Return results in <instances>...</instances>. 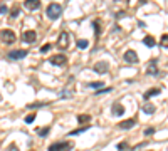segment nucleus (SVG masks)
<instances>
[{
	"instance_id": "f257e3e1",
	"label": "nucleus",
	"mask_w": 168,
	"mask_h": 151,
	"mask_svg": "<svg viewBox=\"0 0 168 151\" xmlns=\"http://www.w3.org/2000/svg\"><path fill=\"white\" fill-rule=\"evenodd\" d=\"M46 13H47V17H49L50 20H56V19H59L61 13H62V5H61V4H50V5H47Z\"/></svg>"
},
{
	"instance_id": "f03ea898",
	"label": "nucleus",
	"mask_w": 168,
	"mask_h": 151,
	"mask_svg": "<svg viewBox=\"0 0 168 151\" xmlns=\"http://www.w3.org/2000/svg\"><path fill=\"white\" fill-rule=\"evenodd\" d=\"M74 148V143L72 141H57L52 143L49 146V151H69Z\"/></svg>"
},
{
	"instance_id": "7ed1b4c3",
	"label": "nucleus",
	"mask_w": 168,
	"mask_h": 151,
	"mask_svg": "<svg viewBox=\"0 0 168 151\" xmlns=\"http://www.w3.org/2000/svg\"><path fill=\"white\" fill-rule=\"evenodd\" d=\"M0 40L4 42L5 46H10L17 40V35L14 34V30H8V29H4L0 32Z\"/></svg>"
},
{
	"instance_id": "20e7f679",
	"label": "nucleus",
	"mask_w": 168,
	"mask_h": 151,
	"mask_svg": "<svg viewBox=\"0 0 168 151\" xmlns=\"http://www.w3.org/2000/svg\"><path fill=\"white\" fill-rule=\"evenodd\" d=\"M69 34L66 32V30H62V32L59 34V39H57V44H56V47L57 49H61V50H64V49H67L69 47Z\"/></svg>"
},
{
	"instance_id": "39448f33",
	"label": "nucleus",
	"mask_w": 168,
	"mask_h": 151,
	"mask_svg": "<svg viewBox=\"0 0 168 151\" xmlns=\"http://www.w3.org/2000/svg\"><path fill=\"white\" fill-rule=\"evenodd\" d=\"M74 96V84H69V87H64V89H61V92H59V97L61 99H71V97Z\"/></svg>"
},
{
	"instance_id": "423d86ee",
	"label": "nucleus",
	"mask_w": 168,
	"mask_h": 151,
	"mask_svg": "<svg viewBox=\"0 0 168 151\" xmlns=\"http://www.w3.org/2000/svg\"><path fill=\"white\" fill-rule=\"evenodd\" d=\"M123 59H124L126 62H130V64H138L140 62V57H138V54L134 52V50H126L124 52V55H123Z\"/></svg>"
},
{
	"instance_id": "0eeeda50",
	"label": "nucleus",
	"mask_w": 168,
	"mask_h": 151,
	"mask_svg": "<svg viewBox=\"0 0 168 151\" xmlns=\"http://www.w3.org/2000/svg\"><path fill=\"white\" fill-rule=\"evenodd\" d=\"M92 69H94V72H98V74H106L109 69V64L106 62V61H99V62H96L92 66Z\"/></svg>"
},
{
	"instance_id": "6e6552de",
	"label": "nucleus",
	"mask_w": 168,
	"mask_h": 151,
	"mask_svg": "<svg viewBox=\"0 0 168 151\" xmlns=\"http://www.w3.org/2000/svg\"><path fill=\"white\" fill-rule=\"evenodd\" d=\"M22 39H24L25 44H34L35 39H37V34H35V30H25L22 34Z\"/></svg>"
},
{
	"instance_id": "1a4fd4ad",
	"label": "nucleus",
	"mask_w": 168,
	"mask_h": 151,
	"mask_svg": "<svg viewBox=\"0 0 168 151\" xmlns=\"http://www.w3.org/2000/svg\"><path fill=\"white\" fill-rule=\"evenodd\" d=\"M66 62H67V55L64 54H57L50 57V64H54V66H64Z\"/></svg>"
},
{
	"instance_id": "9d476101",
	"label": "nucleus",
	"mask_w": 168,
	"mask_h": 151,
	"mask_svg": "<svg viewBox=\"0 0 168 151\" xmlns=\"http://www.w3.org/2000/svg\"><path fill=\"white\" fill-rule=\"evenodd\" d=\"M25 55H27V50H24V49H19V50H12V52H8V59H12V61L24 59Z\"/></svg>"
},
{
	"instance_id": "9b49d317",
	"label": "nucleus",
	"mask_w": 168,
	"mask_h": 151,
	"mask_svg": "<svg viewBox=\"0 0 168 151\" xmlns=\"http://www.w3.org/2000/svg\"><path fill=\"white\" fill-rule=\"evenodd\" d=\"M156 59H151L150 61V64H148V67H146V74H150V76H158V67H156Z\"/></svg>"
},
{
	"instance_id": "f8f14e48",
	"label": "nucleus",
	"mask_w": 168,
	"mask_h": 151,
	"mask_svg": "<svg viewBox=\"0 0 168 151\" xmlns=\"http://www.w3.org/2000/svg\"><path fill=\"white\" fill-rule=\"evenodd\" d=\"M24 7L27 10H37V8H40V0H25Z\"/></svg>"
},
{
	"instance_id": "ddd939ff",
	"label": "nucleus",
	"mask_w": 168,
	"mask_h": 151,
	"mask_svg": "<svg viewBox=\"0 0 168 151\" xmlns=\"http://www.w3.org/2000/svg\"><path fill=\"white\" fill-rule=\"evenodd\" d=\"M111 109H113V111H111L113 116H123V114H124V106H123L121 102H118V101L113 104V108H111Z\"/></svg>"
},
{
	"instance_id": "4468645a",
	"label": "nucleus",
	"mask_w": 168,
	"mask_h": 151,
	"mask_svg": "<svg viewBox=\"0 0 168 151\" xmlns=\"http://www.w3.org/2000/svg\"><path fill=\"white\" fill-rule=\"evenodd\" d=\"M134 124H136V119H134V117H131V119H126V121L119 123V124H118V128H119V129H131Z\"/></svg>"
},
{
	"instance_id": "2eb2a0df",
	"label": "nucleus",
	"mask_w": 168,
	"mask_h": 151,
	"mask_svg": "<svg viewBox=\"0 0 168 151\" xmlns=\"http://www.w3.org/2000/svg\"><path fill=\"white\" fill-rule=\"evenodd\" d=\"M158 94H161V89H158V87H153V89H150V91H146L145 94H143V97L145 99H150V97H153V96H158Z\"/></svg>"
},
{
	"instance_id": "dca6fc26",
	"label": "nucleus",
	"mask_w": 168,
	"mask_h": 151,
	"mask_svg": "<svg viewBox=\"0 0 168 151\" xmlns=\"http://www.w3.org/2000/svg\"><path fill=\"white\" fill-rule=\"evenodd\" d=\"M91 129V126H82V128H77V129H72V131H69V136H77V134H81V133H86V131H89Z\"/></svg>"
},
{
	"instance_id": "f3484780",
	"label": "nucleus",
	"mask_w": 168,
	"mask_h": 151,
	"mask_svg": "<svg viewBox=\"0 0 168 151\" xmlns=\"http://www.w3.org/2000/svg\"><path fill=\"white\" fill-rule=\"evenodd\" d=\"M35 133H37L40 138H46L47 134L50 133V126H46V128H37V129H35Z\"/></svg>"
},
{
	"instance_id": "a211bd4d",
	"label": "nucleus",
	"mask_w": 168,
	"mask_h": 151,
	"mask_svg": "<svg viewBox=\"0 0 168 151\" xmlns=\"http://www.w3.org/2000/svg\"><path fill=\"white\" fill-rule=\"evenodd\" d=\"M143 44H145L146 47H153L155 46V39L151 37V35H146V37L143 39Z\"/></svg>"
},
{
	"instance_id": "6ab92c4d",
	"label": "nucleus",
	"mask_w": 168,
	"mask_h": 151,
	"mask_svg": "<svg viewBox=\"0 0 168 151\" xmlns=\"http://www.w3.org/2000/svg\"><path fill=\"white\" fill-rule=\"evenodd\" d=\"M92 27H94L96 35H99V34H101V20H99V19H96V20L92 22Z\"/></svg>"
},
{
	"instance_id": "aec40b11",
	"label": "nucleus",
	"mask_w": 168,
	"mask_h": 151,
	"mask_svg": "<svg viewBox=\"0 0 168 151\" xmlns=\"http://www.w3.org/2000/svg\"><path fill=\"white\" fill-rule=\"evenodd\" d=\"M155 109H156L155 106L148 102V104H145V108H143V111H145V113H146V114H153V113H155Z\"/></svg>"
},
{
	"instance_id": "412c9836",
	"label": "nucleus",
	"mask_w": 168,
	"mask_h": 151,
	"mask_svg": "<svg viewBox=\"0 0 168 151\" xmlns=\"http://www.w3.org/2000/svg\"><path fill=\"white\" fill-rule=\"evenodd\" d=\"M77 121H79V124L81 123H89L91 121V116H89V114H79V116H77Z\"/></svg>"
},
{
	"instance_id": "4be33fe9",
	"label": "nucleus",
	"mask_w": 168,
	"mask_h": 151,
	"mask_svg": "<svg viewBox=\"0 0 168 151\" xmlns=\"http://www.w3.org/2000/svg\"><path fill=\"white\" fill-rule=\"evenodd\" d=\"M88 46H89V42L86 40V39H79V40H77V47H79V49H88Z\"/></svg>"
},
{
	"instance_id": "5701e85b",
	"label": "nucleus",
	"mask_w": 168,
	"mask_h": 151,
	"mask_svg": "<svg viewBox=\"0 0 168 151\" xmlns=\"http://www.w3.org/2000/svg\"><path fill=\"white\" fill-rule=\"evenodd\" d=\"M88 86H89V87H92V89H101L103 86H104V82H101V81H96V82H89Z\"/></svg>"
},
{
	"instance_id": "b1692460",
	"label": "nucleus",
	"mask_w": 168,
	"mask_h": 151,
	"mask_svg": "<svg viewBox=\"0 0 168 151\" xmlns=\"http://www.w3.org/2000/svg\"><path fill=\"white\" fill-rule=\"evenodd\" d=\"M49 102H34V104H29L27 108L29 109H34V108H44V106H47Z\"/></svg>"
},
{
	"instance_id": "393cba45",
	"label": "nucleus",
	"mask_w": 168,
	"mask_h": 151,
	"mask_svg": "<svg viewBox=\"0 0 168 151\" xmlns=\"http://www.w3.org/2000/svg\"><path fill=\"white\" fill-rule=\"evenodd\" d=\"M166 40H168V35H166V34H163V35H161V42H160L163 49H166V47H168V42Z\"/></svg>"
},
{
	"instance_id": "a878e982",
	"label": "nucleus",
	"mask_w": 168,
	"mask_h": 151,
	"mask_svg": "<svg viewBox=\"0 0 168 151\" xmlns=\"http://www.w3.org/2000/svg\"><path fill=\"white\" fill-rule=\"evenodd\" d=\"M111 91H113L111 87H103V89H99V91H96L94 94H96V96H101V94H104V92H111Z\"/></svg>"
},
{
	"instance_id": "bb28decb",
	"label": "nucleus",
	"mask_w": 168,
	"mask_h": 151,
	"mask_svg": "<svg viewBox=\"0 0 168 151\" xmlns=\"http://www.w3.org/2000/svg\"><path fill=\"white\" fill-rule=\"evenodd\" d=\"M126 150H128V143L126 141H123V143L118 144V151H126Z\"/></svg>"
},
{
	"instance_id": "cd10ccee",
	"label": "nucleus",
	"mask_w": 168,
	"mask_h": 151,
	"mask_svg": "<svg viewBox=\"0 0 168 151\" xmlns=\"http://www.w3.org/2000/svg\"><path fill=\"white\" fill-rule=\"evenodd\" d=\"M34 119H35V113L29 114V116H25V123H27V124H30V123H32Z\"/></svg>"
},
{
	"instance_id": "c85d7f7f",
	"label": "nucleus",
	"mask_w": 168,
	"mask_h": 151,
	"mask_svg": "<svg viewBox=\"0 0 168 151\" xmlns=\"http://www.w3.org/2000/svg\"><path fill=\"white\" fill-rule=\"evenodd\" d=\"M19 12H20V10H19V7H14L12 10H10V17H12V19H15V17L19 15Z\"/></svg>"
},
{
	"instance_id": "c756f323",
	"label": "nucleus",
	"mask_w": 168,
	"mask_h": 151,
	"mask_svg": "<svg viewBox=\"0 0 168 151\" xmlns=\"http://www.w3.org/2000/svg\"><path fill=\"white\" fill-rule=\"evenodd\" d=\"M153 133H155V128H146L145 129V136H151Z\"/></svg>"
},
{
	"instance_id": "7c9ffc66",
	"label": "nucleus",
	"mask_w": 168,
	"mask_h": 151,
	"mask_svg": "<svg viewBox=\"0 0 168 151\" xmlns=\"http://www.w3.org/2000/svg\"><path fill=\"white\" fill-rule=\"evenodd\" d=\"M50 47H52L50 44H46V46H42V47H40V52H47V50H49Z\"/></svg>"
},
{
	"instance_id": "2f4dec72",
	"label": "nucleus",
	"mask_w": 168,
	"mask_h": 151,
	"mask_svg": "<svg viewBox=\"0 0 168 151\" xmlns=\"http://www.w3.org/2000/svg\"><path fill=\"white\" fill-rule=\"evenodd\" d=\"M7 10H8V8H7V5H5V4L0 5V13H7Z\"/></svg>"
},
{
	"instance_id": "473e14b6",
	"label": "nucleus",
	"mask_w": 168,
	"mask_h": 151,
	"mask_svg": "<svg viewBox=\"0 0 168 151\" xmlns=\"http://www.w3.org/2000/svg\"><path fill=\"white\" fill-rule=\"evenodd\" d=\"M8 151H19V148H17L15 144H10V146H8Z\"/></svg>"
}]
</instances>
